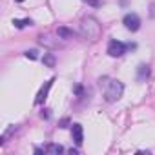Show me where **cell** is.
Masks as SVG:
<instances>
[{
	"label": "cell",
	"instance_id": "2",
	"mask_svg": "<svg viewBox=\"0 0 155 155\" xmlns=\"http://www.w3.org/2000/svg\"><path fill=\"white\" fill-rule=\"evenodd\" d=\"M81 35L88 40H97L102 35V26L95 17H84L81 20Z\"/></svg>",
	"mask_w": 155,
	"mask_h": 155
},
{
	"label": "cell",
	"instance_id": "5",
	"mask_svg": "<svg viewBox=\"0 0 155 155\" xmlns=\"http://www.w3.org/2000/svg\"><path fill=\"white\" fill-rule=\"evenodd\" d=\"M53 82H55V79H49V81L40 88V91H38V95H37V99H35V104H42V102L48 99V93H49V90H51Z\"/></svg>",
	"mask_w": 155,
	"mask_h": 155
},
{
	"label": "cell",
	"instance_id": "1",
	"mask_svg": "<svg viewBox=\"0 0 155 155\" xmlns=\"http://www.w3.org/2000/svg\"><path fill=\"white\" fill-rule=\"evenodd\" d=\"M101 86L104 88V99L108 102H117L124 93V84L117 79H108V77H104V79H101Z\"/></svg>",
	"mask_w": 155,
	"mask_h": 155
},
{
	"label": "cell",
	"instance_id": "14",
	"mask_svg": "<svg viewBox=\"0 0 155 155\" xmlns=\"http://www.w3.org/2000/svg\"><path fill=\"white\" fill-rule=\"evenodd\" d=\"M15 2H22V0H15Z\"/></svg>",
	"mask_w": 155,
	"mask_h": 155
},
{
	"label": "cell",
	"instance_id": "8",
	"mask_svg": "<svg viewBox=\"0 0 155 155\" xmlns=\"http://www.w3.org/2000/svg\"><path fill=\"white\" fill-rule=\"evenodd\" d=\"M64 151V148L60 146V144H48L46 148H44V153H55V155H58V153H62Z\"/></svg>",
	"mask_w": 155,
	"mask_h": 155
},
{
	"label": "cell",
	"instance_id": "3",
	"mask_svg": "<svg viewBox=\"0 0 155 155\" xmlns=\"http://www.w3.org/2000/svg\"><path fill=\"white\" fill-rule=\"evenodd\" d=\"M126 49H128V46L122 44L120 40H110V44H108V55L110 57H122L126 53Z\"/></svg>",
	"mask_w": 155,
	"mask_h": 155
},
{
	"label": "cell",
	"instance_id": "7",
	"mask_svg": "<svg viewBox=\"0 0 155 155\" xmlns=\"http://www.w3.org/2000/svg\"><path fill=\"white\" fill-rule=\"evenodd\" d=\"M148 77H150V68H148L146 64H140L139 69H137V79H139V81H146Z\"/></svg>",
	"mask_w": 155,
	"mask_h": 155
},
{
	"label": "cell",
	"instance_id": "13",
	"mask_svg": "<svg viewBox=\"0 0 155 155\" xmlns=\"http://www.w3.org/2000/svg\"><path fill=\"white\" fill-rule=\"evenodd\" d=\"M84 2H88V4H91V6H99V4H101L99 0H84Z\"/></svg>",
	"mask_w": 155,
	"mask_h": 155
},
{
	"label": "cell",
	"instance_id": "12",
	"mask_svg": "<svg viewBox=\"0 0 155 155\" xmlns=\"http://www.w3.org/2000/svg\"><path fill=\"white\" fill-rule=\"evenodd\" d=\"M26 57L28 58H31V60H35L38 55H37V49H31V51H26Z\"/></svg>",
	"mask_w": 155,
	"mask_h": 155
},
{
	"label": "cell",
	"instance_id": "9",
	"mask_svg": "<svg viewBox=\"0 0 155 155\" xmlns=\"http://www.w3.org/2000/svg\"><path fill=\"white\" fill-rule=\"evenodd\" d=\"M13 26L18 28V29H22V28H26V26H33V20H31V18H24V20L15 18V20H13Z\"/></svg>",
	"mask_w": 155,
	"mask_h": 155
},
{
	"label": "cell",
	"instance_id": "11",
	"mask_svg": "<svg viewBox=\"0 0 155 155\" xmlns=\"http://www.w3.org/2000/svg\"><path fill=\"white\" fill-rule=\"evenodd\" d=\"M44 64H48L49 68H53V66H55V57H53L51 53H48V55L44 57Z\"/></svg>",
	"mask_w": 155,
	"mask_h": 155
},
{
	"label": "cell",
	"instance_id": "4",
	"mask_svg": "<svg viewBox=\"0 0 155 155\" xmlns=\"http://www.w3.org/2000/svg\"><path fill=\"white\" fill-rule=\"evenodd\" d=\"M122 24H124L126 29H130V31H137V29L140 28V18H139V15H135V13H128V15H124Z\"/></svg>",
	"mask_w": 155,
	"mask_h": 155
},
{
	"label": "cell",
	"instance_id": "6",
	"mask_svg": "<svg viewBox=\"0 0 155 155\" xmlns=\"http://www.w3.org/2000/svg\"><path fill=\"white\" fill-rule=\"evenodd\" d=\"M71 135H73V140H75V144H82V140H84V130H82V126L81 124H73L71 126Z\"/></svg>",
	"mask_w": 155,
	"mask_h": 155
},
{
	"label": "cell",
	"instance_id": "10",
	"mask_svg": "<svg viewBox=\"0 0 155 155\" xmlns=\"http://www.w3.org/2000/svg\"><path fill=\"white\" fill-rule=\"evenodd\" d=\"M57 35H58V38H73V31H69L68 28H58Z\"/></svg>",
	"mask_w": 155,
	"mask_h": 155
}]
</instances>
